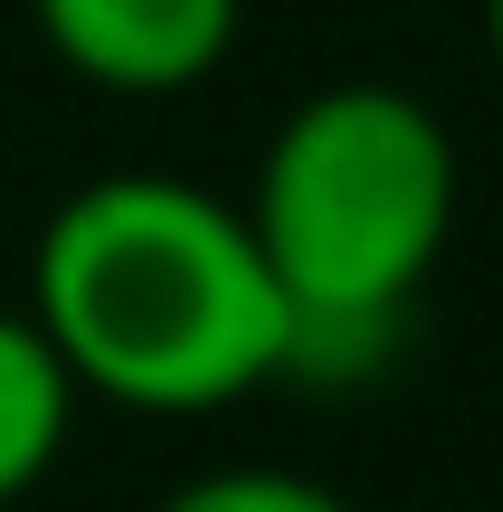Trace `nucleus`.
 <instances>
[{
    "mask_svg": "<svg viewBox=\"0 0 503 512\" xmlns=\"http://www.w3.org/2000/svg\"><path fill=\"white\" fill-rule=\"evenodd\" d=\"M29 323L76 389L152 418H200L285 380V294L247 209L171 171H105L48 209Z\"/></svg>",
    "mask_w": 503,
    "mask_h": 512,
    "instance_id": "1",
    "label": "nucleus"
},
{
    "mask_svg": "<svg viewBox=\"0 0 503 512\" xmlns=\"http://www.w3.org/2000/svg\"><path fill=\"white\" fill-rule=\"evenodd\" d=\"M247 228L285 294V380H371L456 238V143L409 86H323L276 124Z\"/></svg>",
    "mask_w": 503,
    "mask_h": 512,
    "instance_id": "2",
    "label": "nucleus"
},
{
    "mask_svg": "<svg viewBox=\"0 0 503 512\" xmlns=\"http://www.w3.org/2000/svg\"><path fill=\"white\" fill-rule=\"evenodd\" d=\"M57 67L105 95H181L238 48L247 0H29Z\"/></svg>",
    "mask_w": 503,
    "mask_h": 512,
    "instance_id": "3",
    "label": "nucleus"
},
{
    "mask_svg": "<svg viewBox=\"0 0 503 512\" xmlns=\"http://www.w3.org/2000/svg\"><path fill=\"white\" fill-rule=\"evenodd\" d=\"M76 427V370L29 313H0V503H19L57 465Z\"/></svg>",
    "mask_w": 503,
    "mask_h": 512,
    "instance_id": "4",
    "label": "nucleus"
},
{
    "mask_svg": "<svg viewBox=\"0 0 503 512\" xmlns=\"http://www.w3.org/2000/svg\"><path fill=\"white\" fill-rule=\"evenodd\" d=\"M152 512H352V503L285 465H219V475H190L181 494H162Z\"/></svg>",
    "mask_w": 503,
    "mask_h": 512,
    "instance_id": "5",
    "label": "nucleus"
},
{
    "mask_svg": "<svg viewBox=\"0 0 503 512\" xmlns=\"http://www.w3.org/2000/svg\"><path fill=\"white\" fill-rule=\"evenodd\" d=\"M485 38H494V67H503V0H485Z\"/></svg>",
    "mask_w": 503,
    "mask_h": 512,
    "instance_id": "6",
    "label": "nucleus"
}]
</instances>
